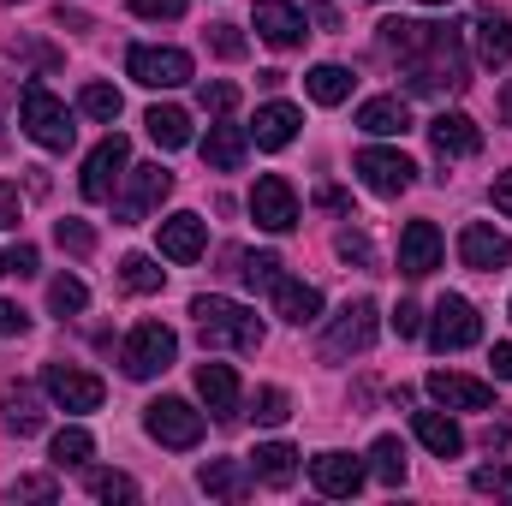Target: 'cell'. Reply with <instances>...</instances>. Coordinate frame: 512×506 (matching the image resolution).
I'll use <instances>...</instances> for the list:
<instances>
[{
    "mask_svg": "<svg viewBox=\"0 0 512 506\" xmlns=\"http://www.w3.org/2000/svg\"><path fill=\"white\" fill-rule=\"evenodd\" d=\"M382 42L399 54V66H405V78H411V90H417V96H435L441 84H447V90L471 84V78H465V60H459V30H453V24L387 18Z\"/></svg>",
    "mask_w": 512,
    "mask_h": 506,
    "instance_id": "cell-1",
    "label": "cell"
},
{
    "mask_svg": "<svg viewBox=\"0 0 512 506\" xmlns=\"http://www.w3.org/2000/svg\"><path fill=\"white\" fill-rule=\"evenodd\" d=\"M191 316L203 328V346H233V352H256L262 346L256 310L233 304V298H191Z\"/></svg>",
    "mask_w": 512,
    "mask_h": 506,
    "instance_id": "cell-2",
    "label": "cell"
},
{
    "mask_svg": "<svg viewBox=\"0 0 512 506\" xmlns=\"http://www.w3.org/2000/svg\"><path fill=\"white\" fill-rule=\"evenodd\" d=\"M18 120H24V131H30L42 149H72V137H78L72 114H66V102H60L48 84H24V96H18Z\"/></svg>",
    "mask_w": 512,
    "mask_h": 506,
    "instance_id": "cell-3",
    "label": "cell"
},
{
    "mask_svg": "<svg viewBox=\"0 0 512 506\" xmlns=\"http://www.w3.org/2000/svg\"><path fill=\"white\" fill-rule=\"evenodd\" d=\"M173 358H179V334H173L167 322H137V328L126 334V346H120V364H126L131 381L161 376Z\"/></svg>",
    "mask_w": 512,
    "mask_h": 506,
    "instance_id": "cell-4",
    "label": "cell"
},
{
    "mask_svg": "<svg viewBox=\"0 0 512 506\" xmlns=\"http://www.w3.org/2000/svg\"><path fill=\"white\" fill-rule=\"evenodd\" d=\"M477 340H483V316H477V304L459 298V292H447V298L435 304L429 346H435V352H465V346H477Z\"/></svg>",
    "mask_w": 512,
    "mask_h": 506,
    "instance_id": "cell-5",
    "label": "cell"
},
{
    "mask_svg": "<svg viewBox=\"0 0 512 506\" xmlns=\"http://www.w3.org/2000/svg\"><path fill=\"white\" fill-rule=\"evenodd\" d=\"M126 72L143 90H179V84H191V54L185 48H131Z\"/></svg>",
    "mask_w": 512,
    "mask_h": 506,
    "instance_id": "cell-6",
    "label": "cell"
},
{
    "mask_svg": "<svg viewBox=\"0 0 512 506\" xmlns=\"http://www.w3.org/2000/svg\"><path fill=\"white\" fill-rule=\"evenodd\" d=\"M131 161V143L120 131H108L96 149H90V161H84V179H78V191L90 197V203H108L114 197V185H120V173H126Z\"/></svg>",
    "mask_w": 512,
    "mask_h": 506,
    "instance_id": "cell-7",
    "label": "cell"
},
{
    "mask_svg": "<svg viewBox=\"0 0 512 506\" xmlns=\"http://www.w3.org/2000/svg\"><path fill=\"white\" fill-rule=\"evenodd\" d=\"M143 429L161 441V447H197L203 441V411H191L185 399H155L149 411H143Z\"/></svg>",
    "mask_w": 512,
    "mask_h": 506,
    "instance_id": "cell-8",
    "label": "cell"
},
{
    "mask_svg": "<svg viewBox=\"0 0 512 506\" xmlns=\"http://www.w3.org/2000/svg\"><path fill=\"white\" fill-rule=\"evenodd\" d=\"M251 215L262 233H292L298 227V197H292V185L280 173H262L251 185Z\"/></svg>",
    "mask_w": 512,
    "mask_h": 506,
    "instance_id": "cell-9",
    "label": "cell"
},
{
    "mask_svg": "<svg viewBox=\"0 0 512 506\" xmlns=\"http://www.w3.org/2000/svg\"><path fill=\"white\" fill-rule=\"evenodd\" d=\"M358 179L376 191V197H399V191H411V179H417V167L399 155V149H358Z\"/></svg>",
    "mask_w": 512,
    "mask_h": 506,
    "instance_id": "cell-10",
    "label": "cell"
},
{
    "mask_svg": "<svg viewBox=\"0 0 512 506\" xmlns=\"http://www.w3.org/2000/svg\"><path fill=\"white\" fill-rule=\"evenodd\" d=\"M370 340H376V304L358 298V304H346V310L334 316L322 352H328V358H346V352H370Z\"/></svg>",
    "mask_w": 512,
    "mask_h": 506,
    "instance_id": "cell-11",
    "label": "cell"
},
{
    "mask_svg": "<svg viewBox=\"0 0 512 506\" xmlns=\"http://www.w3.org/2000/svg\"><path fill=\"white\" fill-rule=\"evenodd\" d=\"M42 387H48V399L66 405V411H96L102 393H108L90 370H72V364H48V370H42Z\"/></svg>",
    "mask_w": 512,
    "mask_h": 506,
    "instance_id": "cell-12",
    "label": "cell"
},
{
    "mask_svg": "<svg viewBox=\"0 0 512 506\" xmlns=\"http://www.w3.org/2000/svg\"><path fill=\"white\" fill-rule=\"evenodd\" d=\"M310 483L322 495H334V501H352L364 489V459H352V453H316L310 459Z\"/></svg>",
    "mask_w": 512,
    "mask_h": 506,
    "instance_id": "cell-13",
    "label": "cell"
},
{
    "mask_svg": "<svg viewBox=\"0 0 512 506\" xmlns=\"http://www.w3.org/2000/svg\"><path fill=\"white\" fill-rule=\"evenodd\" d=\"M429 387V399L435 405H447V411H489V381H477V376H459V370H435V376L423 381Z\"/></svg>",
    "mask_w": 512,
    "mask_h": 506,
    "instance_id": "cell-14",
    "label": "cell"
},
{
    "mask_svg": "<svg viewBox=\"0 0 512 506\" xmlns=\"http://www.w3.org/2000/svg\"><path fill=\"white\" fill-rule=\"evenodd\" d=\"M459 262L477 268V274H495V268H507L512 262V245L489 227V221H471V227L459 233Z\"/></svg>",
    "mask_w": 512,
    "mask_h": 506,
    "instance_id": "cell-15",
    "label": "cell"
},
{
    "mask_svg": "<svg viewBox=\"0 0 512 506\" xmlns=\"http://www.w3.org/2000/svg\"><path fill=\"white\" fill-rule=\"evenodd\" d=\"M167 191H173V173H167V167H131V191L114 203V215L131 227V221H143Z\"/></svg>",
    "mask_w": 512,
    "mask_h": 506,
    "instance_id": "cell-16",
    "label": "cell"
},
{
    "mask_svg": "<svg viewBox=\"0 0 512 506\" xmlns=\"http://www.w3.org/2000/svg\"><path fill=\"white\" fill-rule=\"evenodd\" d=\"M256 36L268 42V48H298L304 42V12L292 6V0H256Z\"/></svg>",
    "mask_w": 512,
    "mask_h": 506,
    "instance_id": "cell-17",
    "label": "cell"
},
{
    "mask_svg": "<svg viewBox=\"0 0 512 506\" xmlns=\"http://www.w3.org/2000/svg\"><path fill=\"white\" fill-rule=\"evenodd\" d=\"M399 268H405L411 280H423V274L441 268V233H435V221H411V227L399 233Z\"/></svg>",
    "mask_w": 512,
    "mask_h": 506,
    "instance_id": "cell-18",
    "label": "cell"
},
{
    "mask_svg": "<svg viewBox=\"0 0 512 506\" xmlns=\"http://www.w3.org/2000/svg\"><path fill=\"white\" fill-rule=\"evenodd\" d=\"M429 143H435L441 161H459V155H477L483 149V131H477L471 114H435L429 120Z\"/></svg>",
    "mask_w": 512,
    "mask_h": 506,
    "instance_id": "cell-19",
    "label": "cell"
},
{
    "mask_svg": "<svg viewBox=\"0 0 512 506\" xmlns=\"http://www.w3.org/2000/svg\"><path fill=\"white\" fill-rule=\"evenodd\" d=\"M209 245V227L197 221V215H167L161 221V256L167 262H197Z\"/></svg>",
    "mask_w": 512,
    "mask_h": 506,
    "instance_id": "cell-20",
    "label": "cell"
},
{
    "mask_svg": "<svg viewBox=\"0 0 512 506\" xmlns=\"http://www.w3.org/2000/svg\"><path fill=\"white\" fill-rule=\"evenodd\" d=\"M411 429H417V441H423L435 459H459V453H465V429H459L453 417H441V411H417Z\"/></svg>",
    "mask_w": 512,
    "mask_h": 506,
    "instance_id": "cell-21",
    "label": "cell"
},
{
    "mask_svg": "<svg viewBox=\"0 0 512 506\" xmlns=\"http://www.w3.org/2000/svg\"><path fill=\"white\" fill-rule=\"evenodd\" d=\"M197 393H203V405L215 417H233L239 411V376H233V364H197Z\"/></svg>",
    "mask_w": 512,
    "mask_h": 506,
    "instance_id": "cell-22",
    "label": "cell"
},
{
    "mask_svg": "<svg viewBox=\"0 0 512 506\" xmlns=\"http://www.w3.org/2000/svg\"><path fill=\"white\" fill-rule=\"evenodd\" d=\"M298 126H304V114H298L292 102H268V108H256L251 137L262 143V149H286V143L298 137Z\"/></svg>",
    "mask_w": 512,
    "mask_h": 506,
    "instance_id": "cell-23",
    "label": "cell"
},
{
    "mask_svg": "<svg viewBox=\"0 0 512 506\" xmlns=\"http://www.w3.org/2000/svg\"><path fill=\"white\" fill-rule=\"evenodd\" d=\"M268 292H274V310H280L286 322H298V328L322 316V292H316V286H304V280H286V274H280Z\"/></svg>",
    "mask_w": 512,
    "mask_h": 506,
    "instance_id": "cell-24",
    "label": "cell"
},
{
    "mask_svg": "<svg viewBox=\"0 0 512 506\" xmlns=\"http://www.w3.org/2000/svg\"><path fill=\"white\" fill-rule=\"evenodd\" d=\"M203 161L215 167V173H239V161H245V126H209L203 137Z\"/></svg>",
    "mask_w": 512,
    "mask_h": 506,
    "instance_id": "cell-25",
    "label": "cell"
},
{
    "mask_svg": "<svg viewBox=\"0 0 512 506\" xmlns=\"http://www.w3.org/2000/svg\"><path fill=\"white\" fill-rule=\"evenodd\" d=\"M292 471H298V453H292L286 441H268V447H256L251 453V477H262L268 489H286Z\"/></svg>",
    "mask_w": 512,
    "mask_h": 506,
    "instance_id": "cell-26",
    "label": "cell"
},
{
    "mask_svg": "<svg viewBox=\"0 0 512 506\" xmlns=\"http://www.w3.org/2000/svg\"><path fill=\"white\" fill-rule=\"evenodd\" d=\"M203 489L221 495V501H245V495H251V471H245L239 459H209V465H203Z\"/></svg>",
    "mask_w": 512,
    "mask_h": 506,
    "instance_id": "cell-27",
    "label": "cell"
},
{
    "mask_svg": "<svg viewBox=\"0 0 512 506\" xmlns=\"http://www.w3.org/2000/svg\"><path fill=\"white\" fill-rule=\"evenodd\" d=\"M471 30H477V60H483V66H507V60H512V24H507V18L483 12Z\"/></svg>",
    "mask_w": 512,
    "mask_h": 506,
    "instance_id": "cell-28",
    "label": "cell"
},
{
    "mask_svg": "<svg viewBox=\"0 0 512 506\" xmlns=\"http://www.w3.org/2000/svg\"><path fill=\"white\" fill-rule=\"evenodd\" d=\"M358 126L376 131V137H399V131H411V114H405V102H399V96H376V102H364V108H358Z\"/></svg>",
    "mask_w": 512,
    "mask_h": 506,
    "instance_id": "cell-29",
    "label": "cell"
},
{
    "mask_svg": "<svg viewBox=\"0 0 512 506\" xmlns=\"http://www.w3.org/2000/svg\"><path fill=\"white\" fill-rule=\"evenodd\" d=\"M143 126H149V137H155L161 149H185V143H191V114H185V108H149Z\"/></svg>",
    "mask_w": 512,
    "mask_h": 506,
    "instance_id": "cell-30",
    "label": "cell"
},
{
    "mask_svg": "<svg viewBox=\"0 0 512 506\" xmlns=\"http://www.w3.org/2000/svg\"><path fill=\"white\" fill-rule=\"evenodd\" d=\"M304 90H310L322 108H340V102L352 96V72H346V66H316V72L304 78Z\"/></svg>",
    "mask_w": 512,
    "mask_h": 506,
    "instance_id": "cell-31",
    "label": "cell"
},
{
    "mask_svg": "<svg viewBox=\"0 0 512 506\" xmlns=\"http://www.w3.org/2000/svg\"><path fill=\"white\" fill-rule=\"evenodd\" d=\"M6 429L12 435H36L42 429V405L30 387H6Z\"/></svg>",
    "mask_w": 512,
    "mask_h": 506,
    "instance_id": "cell-32",
    "label": "cell"
},
{
    "mask_svg": "<svg viewBox=\"0 0 512 506\" xmlns=\"http://www.w3.org/2000/svg\"><path fill=\"white\" fill-rule=\"evenodd\" d=\"M78 108H84L90 120H102V126H114L126 102H120V90H114V84H84V96H78Z\"/></svg>",
    "mask_w": 512,
    "mask_h": 506,
    "instance_id": "cell-33",
    "label": "cell"
},
{
    "mask_svg": "<svg viewBox=\"0 0 512 506\" xmlns=\"http://www.w3.org/2000/svg\"><path fill=\"white\" fill-rule=\"evenodd\" d=\"M90 453H96L90 429H78V423H72V429H60V435H54V465H60V471H66V465H84Z\"/></svg>",
    "mask_w": 512,
    "mask_h": 506,
    "instance_id": "cell-34",
    "label": "cell"
},
{
    "mask_svg": "<svg viewBox=\"0 0 512 506\" xmlns=\"http://www.w3.org/2000/svg\"><path fill=\"white\" fill-rule=\"evenodd\" d=\"M48 304H54V310H60V316H78V310H84V304H90V286H84V280H78V274H60V280H54V286H48Z\"/></svg>",
    "mask_w": 512,
    "mask_h": 506,
    "instance_id": "cell-35",
    "label": "cell"
},
{
    "mask_svg": "<svg viewBox=\"0 0 512 506\" xmlns=\"http://www.w3.org/2000/svg\"><path fill=\"white\" fill-rule=\"evenodd\" d=\"M370 459H376V477H382V483H405V447H399L393 435H376Z\"/></svg>",
    "mask_w": 512,
    "mask_h": 506,
    "instance_id": "cell-36",
    "label": "cell"
},
{
    "mask_svg": "<svg viewBox=\"0 0 512 506\" xmlns=\"http://www.w3.org/2000/svg\"><path fill=\"white\" fill-rule=\"evenodd\" d=\"M251 417L256 423H286L292 417V399H286V387H256V399H251Z\"/></svg>",
    "mask_w": 512,
    "mask_h": 506,
    "instance_id": "cell-37",
    "label": "cell"
},
{
    "mask_svg": "<svg viewBox=\"0 0 512 506\" xmlns=\"http://www.w3.org/2000/svg\"><path fill=\"white\" fill-rule=\"evenodd\" d=\"M120 280H126V292H161L167 274H161L149 256H126V262H120Z\"/></svg>",
    "mask_w": 512,
    "mask_h": 506,
    "instance_id": "cell-38",
    "label": "cell"
},
{
    "mask_svg": "<svg viewBox=\"0 0 512 506\" xmlns=\"http://www.w3.org/2000/svg\"><path fill=\"white\" fill-rule=\"evenodd\" d=\"M90 495L96 501H137V483H131L126 471H96L90 477Z\"/></svg>",
    "mask_w": 512,
    "mask_h": 506,
    "instance_id": "cell-39",
    "label": "cell"
},
{
    "mask_svg": "<svg viewBox=\"0 0 512 506\" xmlns=\"http://www.w3.org/2000/svg\"><path fill=\"white\" fill-rule=\"evenodd\" d=\"M239 274H245V286H274V280H280V256L256 251V256H245V268H239Z\"/></svg>",
    "mask_w": 512,
    "mask_h": 506,
    "instance_id": "cell-40",
    "label": "cell"
},
{
    "mask_svg": "<svg viewBox=\"0 0 512 506\" xmlns=\"http://www.w3.org/2000/svg\"><path fill=\"white\" fill-rule=\"evenodd\" d=\"M54 239H60V251H72V256L96 251V233H90L84 221H60V227H54Z\"/></svg>",
    "mask_w": 512,
    "mask_h": 506,
    "instance_id": "cell-41",
    "label": "cell"
},
{
    "mask_svg": "<svg viewBox=\"0 0 512 506\" xmlns=\"http://www.w3.org/2000/svg\"><path fill=\"white\" fill-rule=\"evenodd\" d=\"M197 102H203V114H233V108H239V90H233V84H203Z\"/></svg>",
    "mask_w": 512,
    "mask_h": 506,
    "instance_id": "cell-42",
    "label": "cell"
},
{
    "mask_svg": "<svg viewBox=\"0 0 512 506\" xmlns=\"http://www.w3.org/2000/svg\"><path fill=\"white\" fill-rule=\"evenodd\" d=\"M209 48H215L221 60H245V36H239L233 24H215V30H209Z\"/></svg>",
    "mask_w": 512,
    "mask_h": 506,
    "instance_id": "cell-43",
    "label": "cell"
},
{
    "mask_svg": "<svg viewBox=\"0 0 512 506\" xmlns=\"http://www.w3.org/2000/svg\"><path fill=\"white\" fill-rule=\"evenodd\" d=\"M12 501H54V477H12Z\"/></svg>",
    "mask_w": 512,
    "mask_h": 506,
    "instance_id": "cell-44",
    "label": "cell"
},
{
    "mask_svg": "<svg viewBox=\"0 0 512 506\" xmlns=\"http://www.w3.org/2000/svg\"><path fill=\"white\" fill-rule=\"evenodd\" d=\"M340 256H346V262H376V251H370V239H364V233H352V227L340 233Z\"/></svg>",
    "mask_w": 512,
    "mask_h": 506,
    "instance_id": "cell-45",
    "label": "cell"
},
{
    "mask_svg": "<svg viewBox=\"0 0 512 506\" xmlns=\"http://www.w3.org/2000/svg\"><path fill=\"white\" fill-rule=\"evenodd\" d=\"M131 12H137V18H179L185 0H131Z\"/></svg>",
    "mask_w": 512,
    "mask_h": 506,
    "instance_id": "cell-46",
    "label": "cell"
},
{
    "mask_svg": "<svg viewBox=\"0 0 512 506\" xmlns=\"http://www.w3.org/2000/svg\"><path fill=\"white\" fill-rule=\"evenodd\" d=\"M6 274H18V280L36 274V245H12V251H6Z\"/></svg>",
    "mask_w": 512,
    "mask_h": 506,
    "instance_id": "cell-47",
    "label": "cell"
},
{
    "mask_svg": "<svg viewBox=\"0 0 512 506\" xmlns=\"http://www.w3.org/2000/svg\"><path fill=\"white\" fill-rule=\"evenodd\" d=\"M417 328H423V310H417V304H399V310H393V334H399V340H411Z\"/></svg>",
    "mask_w": 512,
    "mask_h": 506,
    "instance_id": "cell-48",
    "label": "cell"
},
{
    "mask_svg": "<svg viewBox=\"0 0 512 506\" xmlns=\"http://www.w3.org/2000/svg\"><path fill=\"white\" fill-rule=\"evenodd\" d=\"M24 328H30V316H24L18 304H6V298H0V340H12V334H24Z\"/></svg>",
    "mask_w": 512,
    "mask_h": 506,
    "instance_id": "cell-49",
    "label": "cell"
},
{
    "mask_svg": "<svg viewBox=\"0 0 512 506\" xmlns=\"http://www.w3.org/2000/svg\"><path fill=\"white\" fill-rule=\"evenodd\" d=\"M18 209H24V203H18V185L0 179V227H18Z\"/></svg>",
    "mask_w": 512,
    "mask_h": 506,
    "instance_id": "cell-50",
    "label": "cell"
},
{
    "mask_svg": "<svg viewBox=\"0 0 512 506\" xmlns=\"http://www.w3.org/2000/svg\"><path fill=\"white\" fill-rule=\"evenodd\" d=\"M471 483H477V489H495V495H512V465L507 471H477Z\"/></svg>",
    "mask_w": 512,
    "mask_h": 506,
    "instance_id": "cell-51",
    "label": "cell"
},
{
    "mask_svg": "<svg viewBox=\"0 0 512 506\" xmlns=\"http://www.w3.org/2000/svg\"><path fill=\"white\" fill-rule=\"evenodd\" d=\"M495 209H501V215H512V173H501V179H495Z\"/></svg>",
    "mask_w": 512,
    "mask_h": 506,
    "instance_id": "cell-52",
    "label": "cell"
},
{
    "mask_svg": "<svg viewBox=\"0 0 512 506\" xmlns=\"http://www.w3.org/2000/svg\"><path fill=\"white\" fill-rule=\"evenodd\" d=\"M489 364H495V376H501V381H512V346H495V352H489Z\"/></svg>",
    "mask_w": 512,
    "mask_h": 506,
    "instance_id": "cell-53",
    "label": "cell"
},
{
    "mask_svg": "<svg viewBox=\"0 0 512 506\" xmlns=\"http://www.w3.org/2000/svg\"><path fill=\"white\" fill-rule=\"evenodd\" d=\"M316 203H322V209H346V191H334V185H322V191H316Z\"/></svg>",
    "mask_w": 512,
    "mask_h": 506,
    "instance_id": "cell-54",
    "label": "cell"
},
{
    "mask_svg": "<svg viewBox=\"0 0 512 506\" xmlns=\"http://www.w3.org/2000/svg\"><path fill=\"white\" fill-rule=\"evenodd\" d=\"M501 120L512 126V78H507V90H501Z\"/></svg>",
    "mask_w": 512,
    "mask_h": 506,
    "instance_id": "cell-55",
    "label": "cell"
},
{
    "mask_svg": "<svg viewBox=\"0 0 512 506\" xmlns=\"http://www.w3.org/2000/svg\"><path fill=\"white\" fill-rule=\"evenodd\" d=\"M423 6H447V0H423Z\"/></svg>",
    "mask_w": 512,
    "mask_h": 506,
    "instance_id": "cell-56",
    "label": "cell"
},
{
    "mask_svg": "<svg viewBox=\"0 0 512 506\" xmlns=\"http://www.w3.org/2000/svg\"><path fill=\"white\" fill-rule=\"evenodd\" d=\"M0 274H6V256H0Z\"/></svg>",
    "mask_w": 512,
    "mask_h": 506,
    "instance_id": "cell-57",
    "label": "cell"
}]
</instances>
